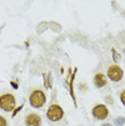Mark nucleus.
<instances>
[{"mask_svg": "<svg viewBox=\"0 0 125 126\" xmlns=\"http://www.w3.org/2000/svg\"><path fill=\"white\" fill-rule=\"evenodd\" d=\"M93 116L97 120H105L107 119V116L109 115V111L108 108L105 105H97L93 108Z\"/></svg>", "mask_w": 125, "mask_h": 126, "instance_id": "nucleus-5", "label": "nucleus"}, {"mask_svg": "<svg viewBox=\"0 0 125 126\" xmlns=\"http://www.w3.org/2000/svg\"><path fill=\"white\" fill-rule=\"evenodd\" d=\"M123 74L124 72L122 70V68L118 65H111L109 67V69H108V77L113 82L121 81L122 78H123Z\"/></svg>", "mask_w": 125, "mask_h": 126, "instance_id": "nucleus-4", "label": "nucleus"}, {"mask_svg": "<svg viewBox=\"0 0 125 126\" xmlns=\"http://www.w3.org/2000/svg\"><path fill=\"white\" fill-rule=\"evenodd\" d=\"M101 126H112V125L110 124V123H106V124H103Z\"/></svg>", "mask_w": 125, "mask_h": 126, "instance_id": "nucleus-11", "label": "nucleus"}, {"mask_svg": "<svg viewBox=\"0 0 125 126\" xmlns=\"http://www.w3.org/2000/svg\"><path fill=\"white\" fill-rule=\"evenodd\" d=\"M47 116L50 121L57 122L62 119V116H64V111H62V109L59 107L58 105H51L49 109H47Z\"/></svg>", "mask_w": 125, "mask_h": 126, "instance_id": "nucleus-3", "label": "nucleus"}, {"mask_svg": "<svg viewBox=\"0 0 125 126\" xmlns=\"http://www.w3.org/2000/svg\"><path fill=\"white\" fill-rule=\"evenodd\" d=\"M0 126H8V122L5 120V117L0 115Z\"/></svg>", "mask_w": 125, "mask_h": 126, "instance_id": "nucleus-9", "label": "nucleus"}, {"mask_svg": "<svg viewBox=\"0 0 125 126\" xmlns=\"http://www.w3.org/2000/svg\"><path fill=\"white\" fill-rule=\"evenodd\" d=\"M25 124H26V126H40L41 117L36 113H30L25 119Z\"/></svg>", "mask_w": 125, "mask_h": 126, "instance_id": "nucleus-6", "label": "nucleus"}, {"mask_svg": "<svg viewBox=\"0 0 125 126\" xmlns=\"http://www.w3.org/2000/svg\"><path fill=\"white\" fill-rule=\"evenodd\" d=\"M121 101H122V104L125 106V90L121 93Z\"/></svg>", "mask_w": 125, "mask_h": 126, "instance_id": "nucleus-10", "label": "nucleus"}, {"mask_svg": "<svg viewBox=\"0 0 125 126\" xmlns=\"http://www.w3.org/2000/svg\"><path fill=\"white\" fill-rule=\"evenodd\" d=\"M94 84H95L96 87H103L107 84V79L106 77L104 76L103 73H97L94 77Z\"/></svg>", "mask_w": 125, "mask_h": 126, "instance_id": "nucleus-7", "label": "nucleus"}, {"mask_svg": "<svg viewBox=\"0 0 125 126\" xmlns=\"http://www.w3.org/2000/svg\"><path fill=\"white\" fill-rule=\"evenodd\" d=\"M15 107V98L12 94H4V95L0 96V108L2 110L7 111H12Z\"/></svg>", "mask_w": 125, "mask_h": 126, "instance_id": "nucleus-2", "label": "nucleus"}, {"mask_svg": "<svg viewBox=\"0 0 125 126\" xmlns=\"http://www.w3.org/2000/svg\"><path fill=\"white\" fill-rule=\"evenodd\" d=\"M45 94L40 90H35L29 97V102L33 108H41L45 104Z\"/></svg>", "mask_w": 125, "mask_h": 126, "instance_id": "nucleus-1", "label": "nucleus"}, {"mask_svg": "<svg viewBox=\"0 0 125 126\" xmlns=\"http://www.w3.org/2000/svg\"><path fill=\"white\" fill-rule=\"evenodd\" d=\"M125 124V117H118L114 120V125L116 126H123Z\"/></svg>", "mask_w": 125, "mask_h": 126, "instance_id": "nucleus-8", "label": "nucleus"}]
</instances>
